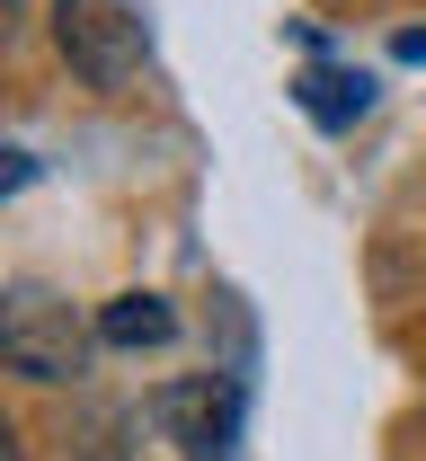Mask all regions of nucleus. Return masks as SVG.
Here are the masks:
<instances>
[{
    "instance_id": "obj_1",
    "label": "nucleus",
    "mask_w": 426,
    "mask_h": 461,
    "mask_svg": "<svg viewBox=\"0 0 426 461\" xmlns=\"http://www.w3.org/2000/svg\"><path fill=\"white\" fill-rule=\"evenodd\" d=\"M89 346H98V329L54 285H9L0 293V364L9 373H27V382H80Z\"/></svg>"
},
{
    "instance_id": "obj_2",
    "label": "nucleus",
    "mask_w": 426,
    "mask_h": 461,
    "mask_svg": "<svg viewBox=\"0 0 426 461\" xmlns=\"http://www.w3.org/2000/svg\"><path fill=\"white\" fill-rule=\"evenodd\" d=\"M54 45L89 89H124L151 54V18L142 0H54Z\"/></svg>"
},
{
    "instance_id": "obj_3",
    "label": "nucleus",
    "mask_w": 426,
    "mask_h": 461,
    "mask_svg": "<svg viewBox=\"0 0 426 461\" xmlns=\"http://www.w3.org/2000/svg\"><path fill=\"white\" fill-rule=\"evenodd\" d=\"M169 338H178V311L160 293H124L98 311V346H169Z\"/></svg>"
},
{
    "instance_id": "obj_4",
    "label": "nucleus",
    "mask_w": 426,
    "mask_h": 461,
    "mask_svg": "<svg viewBox=\"0 0 426 461\" xmlns=\"http://www.w3.org/2000/svg\"><path fill=\"white\" fill-rule=\"evenodd\" d=\"M303 107L320 115V124H356V115L373 107V80H365V71H329V62H311V71H303Z\"/></svg>"
},
{
    "instance_id": "obj_5",
    "label": "nucleus",
    "mask_w": 426,
    "mask_h": 461,
    "mask_svg": "<svg viewBox=\"0 0 426 461\" xmlns=\"http://www.w3.org/2000/svg\"><path fill=\"white\" fill-rule=\"evenodd\" d=\"M27 177H36V160H27V151H0V195H18Z\"/></svg>"
},
{
    "instance_id": "obj_6",
    "label": "nucleus",
    "mask_w": 426,
    "mask_h": 461,
    "mask_svg": "<svg viewBox=\"0 0 426 461\" xmlns=\"http://www.w3.org/2000/svg\"><path fill=\"white\" fill-rule=\"evenodd\" d=\"M400 62H426V27H409V36H400Z\"/></svg>"
},
{
    "instance_id": "obj_7",
    "label": "nucleus",
    "mask_w": 426,
    "mask_h": 461,
    "mask_svg": "<svg viewBox=\"0 0 426 461\" xmlns=\"http://www.w3.org/2000/svg\"><path fill=\"white\" fill-rule=\"evenodd\" d=\"M0 461H18V426L9 417H0Z\"/></svg>"
},
{
    "instance_id": "obj_8",
    "label": "nucleus",
    "mask_w": 426,
    "mask_h": 461,
    "mask_svg": "<svg viewBox=\"0 0 426 461\" xmlns=\"http://www.w3.org/2000/svg\"><path fill=\"white\" fill-rule=\"evenodd\" d=\"M0 18H18V0H0Z\"/></svg>"
}]
</instances>
